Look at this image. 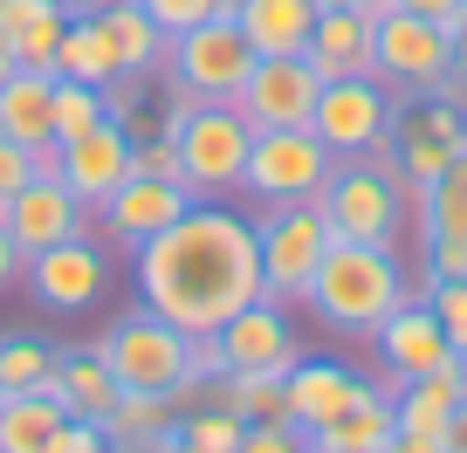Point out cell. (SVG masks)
Segmentation results:
<instances>
[{"mask_svg":"<svg viewBox=\"0 0 467 453\" xmlns=\"http://www.w3.org/2000/svg\"><path fill=\"white\" fill-rule=\"evenodd\" d=\"M220 7H227V15H234V7H241V0H220Z\"/></svg>","mask_w":467,"mask_h":453,"instance_id":"cell-49","label":"cell"},{"mask_svg":"<svg viewBox=\"0 0 467 453\" xmlns=\"http://www.w3.org/2000/svg\"><path fill=\"white\" fill-rule=\"evenodd\" d=\"M234 453H303V433L289 419H254V426H241V447Z\"/></svg>","mask_w":467,"mask_h":453,"instance_id":"cell-38","label":"cell"},{"mask_svg":"<svg viewBox=\"0 0 467 453\" xmlns=\"http://www.w3.org/2000/svg\"><path fill=\"white\" fill-rule=\"evenodd\" d=\"M56 371V344L35 330H7L0 336V392H35Z\"/></svg>","mask_w":467,"mask_h":453,"instance_id":"cell-31","label":"cell"},{"mask_svg":"<svg viewBox=\"0 0 467 453\" xmlns=\"http://www.w3.org/2000/svg\"><path fill=\"white\" fill-rule=\"evenodd\" d=\"M131 172H138V179H179V145H172V131L131 138Z\"/></svg>","mask_w":467,"mask_h":453,"instance_id":"cell-35","label":"cell"},{"mask_svg":"<svg viewBox=\"0 0 467 453\" xmlns=\"http://www.w3.org/2000/svg\"><path fill=\"white\" fill-rule=\"evenodd\" d=\"M172 453H213V447H200V439H186V433H172Z\"/></svg>","mask_w":467,"mask_h":453,"instance_id":"cell-47","label":"cell"},{"mask_svg":"<svg viewBox=\"0 0 467 453\" xmlns=\"http://www.w3.org/2000/svg\"><path fill=\"white\" fill-rule=\"evenodd\" d=\"M371 76L392 97H426V89H453L461 97V83H453V35L426 15H406V7H392L371 28Z\"/></svg>","mask_w":467,"mask_h":453,"instance_id":"cell-6","label":"cell"},{"mask_svg":"<svg viewBox=\"0 0 467 453\" xmlns=\"http://www.w3.org/2000/svg\"><path fill=\"white\" fill-rule=\"evenodd\" d=\"M62 426H69V406L56 398V385L0 398V453H56Z\"/></svg>","mask_w":467,"mask_h":453,"instance_id":"cell-23","label":"cell"},{"mask_svg":"<svg viewBox=\"0 0 467 453\" xmlns=\"http://www.w3.org/2000/svg\"><path fill=\"white\" fill-rule=\"evenodd\" d=\"M254 248H262V295H275L282 309L303 303L317 262L330 254V227L309 200L296 206H254Z\"/></svg>","mask_w":467,"mask_h":453,"instance_id":"cell-8","label":"cell"},{"mask_svg":"<svg viewBox=\"0 0 467 453\" xmlns=\"http://www.w3.org/2000/svg\"><path fill=\"white\" fill-rule=\"evenodd\" d=\"M48 124H56V145H62V138H83L89 124H103V83H76V76H56Z\"/></svg>","mask_w":467,"mask_h":453,"instance_id":"cell-32","label":"cell"},{"mask_svg":"<svg viewBox=\"0 0 467 453\" xmlns=\"http://www.w3.org/2000/svg\"><path fill=\"white\" fill-rule=\"evenodd\" d=\"M206 398L234 406L241 419H289V398H282V371H227V378L206 385Z\"/></svg>","mask_w":467,"mask_h":453,"instance_id":"cell-30","label":"cell"},{"mask_svg":"<svg viewBox=\"0 0 467 453\" xmlns=\"http://www.w3.org/2000/svg\"><path fill=\"white\" fill-rule=\"evenodd\" d=\"M412 220H420V248H453L467 241V151L447 159L433 186L412 192Z\"/></svg>","mask_w":467,"mask_h":453,"instance_id":"cell-26","label":"cell"},{"mask_svg":"<svg viewBox=\"0 0 467 453\" xmlns=\"http://www.w3.org/2000/svg\"><path fill=\"white\" fill-rule=\"evenodd\" d=\"M48 97H56V76H48V69H7V83H0V138H15V145L56 159Z\"/></svg>","mask_w":467,"mask_h":453,"instance_id":"cell-19","label":"cell"},{"mask_svg":"<svg viewBox=\"0 0 467 453\" xmlns=\"http://www.w3.org/2000/svg\"><path fill=\"white\" fill-rule=\"evenodd\" d=\"M21 275H28V289H35L42 309H56V316H83V309H97L103 289H110V254H103L97 234H76V241H56V248L28 254Z\"/></svg>","mask_w":467,"mask_h":453,"instance_id":"cell-11","label":"cell"},{"mask_svg":"<svg viewBox=\"0 0 467 453\" xmlns=\"http://www.w3.org/2000/svg\"><path fill=\"white\" fill-rule=\"evenodd\" d=\"M103 42H110L117 69H138V76H159L165 56H172V35L159 28V21L138 7V0H124V7H110V15H97Z\"/></svg>","mask_w":467,"mask_h":453,"instance_id":"cell-27","label":"cell"},{"mask_svg":"<svg viewBox=\"0 0 467 453\" xmlns=\"http://www.w3.org/2000/svg\"><path fill=\"white\" fill-rule=\"evenodd\" d=\"M103 439H110L117 453H138L145 439H159V433H172L179 426V398H165V392H117V406L103 412Z\"/></svg>","mask_w":467,"mask_h":453,"instance_id":"cell-28","label":"cell"},{"mask_svg":"<svg viewBox=\"0 0 467 453\" xmlns=\"http://www.w3.org/2000/svg\"><path fill=\"white\" fill-rule=\"evenodd\" d=\"M0 398H7V392H0Z\"/></svg>","mask_w":467,"mask_h":453,"instance_id":"cell-50","label":"cell"},{"mask_svg":"<svg viewBox=\"0 0 467 453\" xmlns=\"http://www.w3.org/2000/svg\"><path fill=\"white\" fill-rule=\"evenodd\" d=\"M467 398V365H447L433 378H412L392 392V426L399 433H420V439H447L453 406Z\"/></svg>","mask_w":467,"mask_h":453,"instance_id":"cell-20","label":"cell"},{"mask_svg":"<svg viewBox=\"0 0 467 453\" xmlns=\"http://www.w3.org/2000/svg\"><path fill=\"white\" fill-rule=\"evenodd\" d=\"M62 21H69V15L35 21V28L7 35V48H15V69H48V76H56V42H62Z\"/></svg>","mask_w":467,"mask_h":453,"instance_id":"cell-34","label":"cell"},{"mask_svg":"<svg viewBox=\"0 0 467 453\" xmlns=\"http://www.w3.org/2000/svg\"><path fill=\"white\" fill-rule=\"evenodd\" d=\"M330 227V241H371V248H399L412 227V186L379 159H337L330 179L309 200Z\"/></svg>","mask_w":467,"mask_h":453,"instance_id":"cell-3","label":"cell"},{"mask_svg":"<svg viewBox=\"0 0 467 453\" xmlns=\"http://www.w3.org/2000/svg\"><path fill=\"white\" fill-rule=\"evenodd\" d=\"M138 303L179 323L186 336H206L262 295V248H254V213L234 200H192L186 213L131 248Z\"/></svg>","mask_w":467,"mask_h":453,"instance_id":"cell-1","label":"cell"},{"mask_svg":"<svg viewBox=\"0 0 467 453\" xmlns=\"http://www.w3.org/2000/svg\"><path fill=\"white\" fill-rule=\"evenodd\" d=\"M330 145H323L309 124H282V131H254L248 165H241V200L254 206H296V200H317V186L330 179Z\"/></svg>","mask_w":467,"mask_h":453,"instance_id":"cell-7","label":"cell"},{"mask_svg":"<svg viewBox=\"0 0 467 453\" xmlns=\"http://www.w3.org/2000/svg\"><path fill=\"white\" fill-rule=\"evenodd\" d=\"M56 76H76V83H110V76H117V56H110V42H103L97 15H69V21H62Z\"/></svg>","mask_w":467,"mask_h":453,"instance_id":"cell-29","label":"cell"},{"mask_svg":"<svg viewBox=\"0 0 467 453\" xmlns=\"http://www.w3.org/2000/svg\"><path fill=\"white\" fill-rule=\"evenodd\" d=\"M186 206H192V186H186V179H138V172H131L89 220H97L117 248H145V241L165 234Z\"/></svg>","mask_w":467,"mask_h":453,"instance_id":"cell-16","label":"cell"},{"mask_svg":"<svg viewBox=\"0 0 467 453\" xmlns=\"http://www.w3.org/2000/svg\"><path fill=\"white\" fill-rule=\"evenodd\" d=\"M447 453H467V398L453 406V426H447V439H440Z\"/></svg>","mask_w":467,"mask_h":453,"instance_id":"cell-44","label":"cell"},{"mask_svg":"<svg viewBox=\"0 0 467 453\" xmlns=\"http://www.w3.org/2000/svg\"><path fill=\"white\" fill-rule=\"evenodd\" d=\"M379 453H447V447H440V439H420V433H399V426H392V439H385Z\"/></svg>","mask_w":467,"mask_h":453,"instance_id":"cell-42","label":"cell"},{"mask_svg":"<svg viewBox=\"0 0 467 453\" xmlns=\"http://www.w3.org/2000/svg\"><path fill=\"white\" fill-rule=\"evenodd\" d=\"M186 344L192 336L179 330V323H165L159 309L138 303L117 323H103V336L89 344V351L110 365V378L124 385V392H165V398H179V406H192L200 385L186 378Z\"/></svg>","mask_w":467,"mask_h":453,"instance_id":"cell-4","label":"cell"},{"mask_svg":"<svg viewBox=\"0 0 467 453\" xmlns=\"http://www.w3.org/2000/svg\"><path fill=\"white\" fill-rule=\"evenodd\" d=\"M248 69H254L248 35L234 28V15H213V21H200V28L172 35V56H165L159 76L172 89H186L192 103H234L241 83H248Z\"/></svg>","mask_w":467,"mask_h":453,"instance_id":"cell-9","label":"cell"},{"mask_svg":"<svg viewBox=\"0 0 467 453\" xmlns=\"http://www.w3.org/2000/svg\"><path fill=\"white\" fill-rule=\"evenodd\" d=\"M309 131L330 145V159H365L385 131H392V89L379 76H330L317 89Z\"/></svg>","mask_w":467,"mask_h":453,"instance_id":"cell-10","label":"cell"},{"mask_svg":"<svg viewBox=\"0 0 467 453\" xmlns=\"http://www.w3.org/2000/svg\"><path fill=\"white\" fill-rule=\"evenodd\" d=\"M420 295L433 303V316H440V330H447L453 357H467V275L461 282H420Z\"/></svg>","mask_w":467,"mask_h":453,"instance_id":"cell-33","label":"cell"},{"mask_svg":"<svg viewBox=\"0 0 467 453\" xmlns=\"http://www.w3.org/2000/svg\"><path fill=\"white\" fill-rule=\"evenodd\" d=\"M0 220H7V234H15L21 254H42V248H56V241L89 234V206L76 200L56 172H35L15 200H0Z\"/></svg>","mask_w":467,"mask_h":453,"instance_id":"cell-14","label":"cell"},{"mask_svg":"<svg viewBox=\"0 0 467 453\" xmlns=\"http://www.w3.org/2000/svg\"><path fill=\"white\" fill-rule=\"evenodd\" d=\"M7 69H15V48H7V35H0V83H7Z\"/></svg>","mask_w":467,"mask_h":453,"instance_id":"cell-48","label":"cell"},{"mask_svg":"<svg viewBox=\"0 0 467 453\" xmlns=\"http://www.w3.org/2000/svg\"><path fill=\"white\" fill-rule=\"evenodd\" d=\"M385 439H392V385H371L358 406H344L317 433H303V453H379Z\"/></svg>","mask_w":467,"mask_h":453,"instance_id":"cell-21","label":"cell"},{"mask_svg":"<svg viewBox=\"0 0 467 453\" xmlns=\"http://www.w3.org/2000/svg\"><path fill=\"white\" fill-rule=\"evenodd\" d=\"M213 336H220L227 371H289L296 357H303V344H296V330H289V309H282L275 295H254L248 309H234Z\"/></svg>","mask_w":467,"mask_h":453,"instance_id":"cell-17","label":"cell"},{"mask_svg":"<svg viewBox=\"0 0 467 453\" xmlns=\"http://www.w3.org/2000/svg\"><path fill=\"white\" fill-rule=\"evenodd\" d=\"M21 262H28V254L15 248V234H7V220H0V289H7V282H21Z\"/></svg>","mask_w":467,"mask_h":453,"instance_id":"cell-41","label":"cell"},{"mask_svg":"<svg viewBox=\"0 0 467 453\" xmlns=\"http://www.w3.org/2000/svg\"><path fill=\"white\" fill-rule=\"evenodd\" d=\"M344 7H358V15H365V21H371V28H379V21H385V15H392V7H399V0H344Z\"/></svg>","mask_w":467,"mask_h":453,"instance_id":"cell-45","label":"cell"},{"mask_svg":"<svg viewBox=\"0 0 467 453\" xmlns=\"http://www.w3.org/2000/svg\"><path fill=\"white\" fill-rule=\"evenodd\" d=\"M371 351H379V365H385L379 385H392V392L412 385V378H433V371H447V365H467V357H453V344H447V330H440L426 295L399 303L392 316L371 330Z\"/></svg>","mask_w":467,"mask_h":453,"instance_id":"cell-12","label":"cell"},{"mask_svg":"<svg viewBox=\"0 0 467 453\" xmlns=\"http://www.w3.org/2000/svg\"><path fill=\"white\" fill-rule=\"evenodd\" d=\"M172 145H179V179L192 186V200H234L254 124L234 103H192L172 118Z\"/></svg>","mask_w":467,"mask_h":453,"instance_id":"cell-5","label":"cell"},{"mask_svg":"<svg viewBox=\"0 0 467 453\" xmlns=\"http://www.w3.org/2000/svg\"><path fill=\"white\" fill-rule=\"evenodd\" d=\"M48 385H56V398L69 406V419H89V426H97L103 412L117 406V392H124V385L110 378V365H103L89 344H76V351H56V371H48Z\"/></svg>","mask_w":467,"mask_h":453,"instance_id":"cell-25","label":"cell"},{"mask_svg":"<svg viewBox=\"0 0 467 453\" xmlns=\"http://www.w3.org/2000/svg\"><path fill=\"white\" fill-rule=\"evenodd\" d=\"M453 83H461V97H467V15L453 21Z\"/></svg>","mask_w":467,"mask_h":453,"instance_id":"cell-43","label":"cell"},{"mask_svg":"<svg viewBox=\"0 0 467 453\" xmlns=\"http://www.w3.org/2000/svg\"><path fill=\"white\" fill-rule=\"evenodd\" d=\"M365 392H371V378H358V371L337 365V357H296V365L282 371V398H289L296 433H317L323 419H337V412L358 406Z\"/></svg>","mask_w":467,"mask_h":453,"instance_id":"cell-18","label":"cell"},{"mask_svg":"<svg viewBox=\"0 0 467 453\" xmlns=\"http://www.w3.org/2000/svg\"><path fill=\"white\" fill-rule=\"evenodd\" d=\"M48 172L62 179V186L76 192V200L97 213L103 200H110L124 179H131V131H117L110 118L103 124H89L83 138H62L56 145V159H48Z\"/></svg>","mask_w":467,"mask_h":453,"instance_id":"cell-15","label":"cell"},{"mask_svg":"<svg viewBox=\"0 0 467 453\" xmlns=\"http://www.w3.org/2000/svg\"><path fill=\"white\" fill-rule=\"evenodd\" d=\"M317 89H323V76L309 69L303 56H254V69H248V83H241V97H234V110H241L254 131H282V124H309Z\"/></svg>","mask_w":467,"mask_h":453,"instance_id":"cell-13","label":"cell"},{"mask_svg":"<svg viewBox=\"0 0 467 453\" xmlns=\"http://www.w3.org/2000/svg\"><path fill=\"white\" fill-rule=\"evenodd\" d=\"M110 7H124V0H69V15H110Z\"/></svg>","mask_w":467,"mask_h":453,"instance_id":"cell-46","label":"cell"},{"mask_svg":"<svg viewBox=\"0 0 467 453\" xmlns=\"http://www.w3.org/2000/svg\"><path fill=\"white\" fill-rule=\"evenodd\" d=\"M303 62L330 83V76H371V21L358 7H337V15H317L309 28Z\"/></svg>","mask_w":467,"mask_h":453,"instance_id":"cell-24","label":"cell"},{"mask_svg":"<svg viewBox=\"0 0 467 453\" xmlns=\"http://www.w3.org/2000/svg\"><path fill=\"white\" fill-rule=\"evenodd\" d=\"M420 295V275L399 262V248H371V241H330V254L317 262V282H309V316L330 336H365L392 316L399 303Z\"/></svg>","mask_w":467,"mask_h":453,"instance_id":"cell-2","label":"cell"},{"mask_svg":"<svg viewBox=\"0 0 467 453\" xmlns=\"http://www.w3.org/2000/svg\"><path fill=\"white\" fill-rule=\"evenodd\" d=\"M399 7H406V15H426V21H440L447 35H453V21L467 15V0H399Z\"/></svg>","mask_w":467,"mask_h":453,"instance_id":"cell-40","label":"cell"},{"mask_svg":"<svg viewBox=\"0 0 467 453\" xmlns=\"http://www.w3.org/2000/svg\"><path fill=\"white\" fill-rule=\"evenodd\" d=\"M35 172H48V159H42V151L15 145V138H0V200H15V192L28 186Z\"/></svg>","mask_w":467,"mask_h":453,"instance_id":"cell-37","label":"cell"},{"mask_svg":"<svg viewBox=\"0 0 467 453\" xmlns=\"http://www.w3.org/2000/svg\"><path fill=\"white\" fill-rule=\"evenodd\" d=\"M151 21H159L165 35H186V28H200V21H213V15H227L220 0H138Z\"/></svg>","mask_w":467,"mask_h":453,"instance_id":"cell-36","label":"cell"},{"mask_svg":"<svg viewBox=\"0 0 467 453\" xmlns=\"http://www.w3.org/2000/svg\"><path fill=\"white\" fill-rule=\"evenodd\" d=\"M234 28L248 35L254 56H303L317 28V0H241Z\"/></svg>","mask_w":467,"mask_h":453,"instance_id":"cell-22","label":"cell"},{"mask_svg":"<svg viewBox=\"0 0 467 453\" xmlns=\"http://www.w3.org/2000/svg\"><path fill=\"white\" fill-rule=\"evenodd\" d=\"M56 453H117V447L103 439V426H89V419H69V426H62V439H56Z\"/></svg>","mask_w":467,"mask_h":453,"instance_id":"cell-39","label":"cell"}]
</instances>
